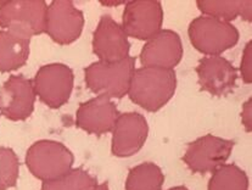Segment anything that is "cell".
Segmentation results:
<instances>
[{
    "label": "cell",
    "mask_w": 252,
    "mask_h": 190,
    "mask_svg": "<svg viewBox=\"0 0 252 190\" xmlns=\"http://www.w3.org/2000/svg\"><path fill=\"white\" fill-rule=\"evenodd\" d=\"M177 76L173 70L140 67L134 70L130 81V100L149 112L162 109L173 96Z\"/></svg>",
    "instance_id": "6da1fadb"
},
{
    "label": "cell",
    "mask_w": 252,
    "mask_h": 190,
    "mask_svg": "<svg viewBox=\"0 0 252 190\" xmlns=\"http://www.w3.org/2000/svg\"><path fill=\"white\" fill-rule=\"evenodd\" d=\"M48 5L43 0H10L0 5V27L31 40L45 32Z\"/></svg>",
    "instance_id": "7a4b0ae2"
},
{
    "label": "cell",
    "mask_w": 252,
    "mask_h": 190,
    "mask_svg": "<svg viewBox=\"0 0 252 190\" xmlns=\"http://www.w3.org/2000/svg\"><path fill=\"white\" fill-rule=\"evenodd\" d=\"M74 158L63 144L54 140H39L26 154V165L31 173L43 182L54 181L67 174Z\"/></svg>",
    "instance_id": "3957f363"
},
{
    "label": "cell",
    "mask_w": 252,
    "mask_h": 190,
    "mask_svg": "<svg viewBox=\"0 0 252 190\" xmlns=\"http://www.w3.org/2000/svg\"><path fill=\"white\" fill-rule=\"evenodd\" d=\"M134 70L135 59L130 56L115 63L99 61L84 70V79L94 93L121 99L128 94Z\"/></svg>",
    "instance_id": "277c9868"
},
{
    "label": "cell",
    "mask_w": 252,
    "mask_h": 190,
    "mask_svg": "<svg viewBox=\"0 0 252 190\" xmlns=\"http://www.w3.org/2000/svg\"><path fill=\"white\" fill-rule=\"evenodd\" d=\"M188 33L192 47L208 56H218L233 48L239 40L235 26L208 16L192 20Z\"/></svg>",
    "instance_id": "5b68a950"
},
{
    "label": "cell",
    "mask_w": 252,
    "mask_h": 190,
    "mask_svg": "<svg viewBox=\"0 0 252 190\" xmlns=\"http://www.w3.org/2000/svg\"><path fill=\"white\" fill-rule=\"evenodd\" d=\"M73 71L63 63H49L37 72L33 81L35 95L51 109H59L68 101L73 89Z\"/></svg>",
    "instance_id": "8992f818"
},
{
    "label": "cell",
    "mask_w": 252,
    "mask_h": 190,
    "mask_svg": "<svg viewBox=\"0 0 252 190\" xmlns=\"http://www.w3.org/2000/svg\"><path fill=\"white\" fill-rule=\"evenodd\" d=\"M234 144L233 140L206 134L188 145L183 161L194 173L213 172L229 158Z\"/></svg>",
    "instance_id": "52a82bcc"
},
{
    "label": "cell",
    "mask_w": 252,
    "mask_h": 190,
    "mask_svg": "<svg viewBox=\"0 0 252 190\" xmlns=\"http://www.w3.org/2000/svg\"><path fill=\"white\" fill-rule=\"evenodd\" d=\"M163 22V10L158 0H134L123 11L122 28L127 37L146 40L158 34Z\"/></svg>",
    "instance_id": "ba28073f"
},
{
    "label": "cell",
    "mask_w": 252,
    "mask_h": 190,
    "mask_svg": "<svg viewBox=\"0 0 252 190\" xmlns=\"http://www.w3.org/2000/svg\"><path fill=\"white\" fill-rule=\"evenodd\" d=\"M84 16L73 2L68 0H55L46 10L45 33L54 42L61 45L73 43L82 34Z\"/></svg>",
    "instance_id": "9c48e42d"
},
{
    "label": "cell",
    "mask_w": 252,
    "mask_h": 190,
    "mask_svg": "<svg viewBox=\"0 0 252 190\" xmlns=\"http://www.w3.org/2000/svg\"><path fill=\"white\" fill-rule=\"evenodd\" d=\"M130 44L122 26L111 16L100 19L93 34V51L101 63H115L129 58Z\"/></svg>",
    "instance_id": "30bf717a"
},
{
    "label": "cell",
    "mask_w": 252,
    "mask_h": 190,
    "mask_svg": "<svg viewBox=\"0 0 252 190\" xmlns=\"http://www.w3.org/2000/svg\"><path fill=\"white\" fill-rule=\"evenodd\" d=\"M33 82L23 76H10L0 88V112L11 121H25L34 109Z\"/></svg>",
    "instance_id": "8fae6325"
},
{
    "label": "cell",
    "mask_w": 252,
    "mask_h": 190,
    "mask_svg": "<svg viewBox=\"0 0 252 190\" xmlns=\"http://www.w3.org/2000/svg\"><path fill=\"white\" fill-rule=\"evenodd\" d=\"M149 135L145 117L138 112L118 115L112 129V154L118 158H129L144 146Z\"/></svg>",
    "instance_id": "7c38bea8"
},
{
    "label": "cell",
    "mask_w": 252,
    "mask_h": 190,
    "mask_svg": "<svg viewBox=\"0 0 252 190\" xmlns=\"http://www.w3.org/2000/svg\"><path fill=\"white\" fill-rule=\"evenodd\" d=\"M183 58L181 37L171 30H161L146 42L140 53L143 67L173 70Z\"/></svg>",
    "instance_id": "4fadbf2b"
},
{
    "label": "cell",
    "mask_w": 252,
    "mask_h": 190,
    "mask_svg": "<svg viewBox=\"0 0 252 190\" xmlns=\"http://www.w3.org/2000/svg\"><path fill=\"white\" fill-rule=\"evenodd\" d=\"M118 117L117 107L107 95H97L79 105L76 125L87 133L102 135L112 132Z\"/></svg>",
    "instance_id": "5bb4252c"
},
{
    "label": "cell",
    "mask_w": 252,
    "mask_h": 190,
    "mask_svg": "<svg viewBox=\"0 0 252 190\" xmlns=\"http://www.w3.org/2000/svg\"><path fill=\"white\" fill-rule=\"evenodd\" d=\"M196 73L202 91L216 96L229 94L238 79V70L220 55L202 58L196 67Z\"/></svg>",
    "instance_id": "9a60e30c"
},
{
    "label": "cell",
    "mask_w": 252,
    "mask_h": 190,
    "mask_svg": "<svg viewBox=\"0 0 252 190\" xmlns=\"http://www.w3.org/2000/svg\"><path fill=\"white\" fill-rule=\"evenodd\" d=\"M30 56V40L0 30V72L19 70Z\"/></svg>",
    "instance_id": "2e32d148"
},
{
    "label": "cell",
    "mask_w": 252,
    "mask_h": 190,
    "mask_svg": "<svg viewBox=\"0 0 252 190\" xmlns=\"http://www.w3.org/2000/svg\"><path fill=\"white\" fill-rule=\"evenodd\" d=\"M197 7L208 17L230 22L238 16L250 22L252 19L251 0H197Z\"/></svg>",
    "instance_id": "e0dca14e"
},
{
    "label": "cell",
    "mask_w": 252,
    "mask_h": 190,
    "mask_svg": "<svg viewBox=\"0 0 252 190\" xmlns=\"http://www.w3.org/2000/svg\"><path fill=\"white\" fill-rule=\"evenodd\" d=\"M164 176L156 163L144 162L133 167L126 181V190H161Z\"/></svg>",
    "instance_id": "ac0fdd59"
},
{
    "label": "cell",
    "mask_w": 252,
    "mask_h": 190,
    "mask_svg": "<svg viewBox=\"0 0 252 190\" xmlns=\"http://www.w3.org/2000/svg\"><path fill=\"white\" fill-rule=\"evenodd\" d=\"M249 178L240 167L223 165L212 172L208 190H248Z\"/></svg>",
    "instance_id": "d6986e66"
},
{
    "label": "cell",
    "mask_w": 252,
    "mask_h": 190,
    "mask_svg": "<svg viewBox=\"0 0 252 190\" xmlns=\"http://www.w3.org/2000/svg\"><path fill=\"white\" fill-rule=\"evenodd\" d=\"M97 186L94 177L82 168L71 169L58 179L43 182L40 190H92Z\"/></svg>",
    "instance_id": "ffe728a7"
},
{
    "label": "cell",
    "mask_w": 252,
    "mask_h": 190,
    "mask_svg": "<svg viewBox=\"0 0 252 190\" xmlns=\"http://www.w3.org/2000/svg\"><path fill=\"white\" fill-rule=\"evenodd\" d=\"M20 162L15 151L0 146V190H7L16 186Z\"/></svg>",
    "instance_id": "44dd1931"
},
{
    "label": "cell",
    "mask_w": 252,
    "mask_h": 190,
    "mask_svg": "<svg viewBox=\"0 0 252 190\" xmlns=\"http://www.w3.org/2000/svg\"><path fill=\"white\" fill-rule=\"evenodd\" d=\"M240 73L244 82L250 84L252 82V43L249 42L243 51L240 63Z\"/></svg>",
    "instance_id": "7402d4cb"
},
{
    "label": "cell",
    "mask_w": 252,
    "mask_h": 190,
    "mask_svg": "<svg viewBox=\"0 0 252 190\" xmlns=\"http://www.w3.org/2000/svg\"><path fill=\"white\" fill-rule=\"evenodd\" d=\"M251 99H249L248 101L244 104L243 111H241V121H243L244 127L246 128L248 132H251L252 128V109H251Z\"/></svg>",
    "instance_id": "603a6c76"
},
{
    "label": "cell",
    "mask_w": 252,
    "mask_h": 190,
    "mask_svg": "<svg viewBox=\"0 0 252 190\" xmlns=\"http://www.w3.org/2000/svg\"><path fill=\"white\" fill-rule=\"evenodd\" d=\"M92 190H109V186L106 183H102V184H97L94 189Z\"/></svg>",
    "instance_id": "cb8c5ba5"
},
{
    "label": "cell",
    "mask_w": 252,
    "mask_h": 190,
    "mask_svg": "<svg viewBox=\"0 0 252 190\" xmlns=\"http://www.w3.org/2000/svg\"><path fill=\"white\" fill-rule=\"evenodd\" d=\"M168 190H189V189L185 188V187H183V186H179V187H174V188H171Z\"/></svg>",
    "instance_id": "d4e9b609"
}]
</instances>
